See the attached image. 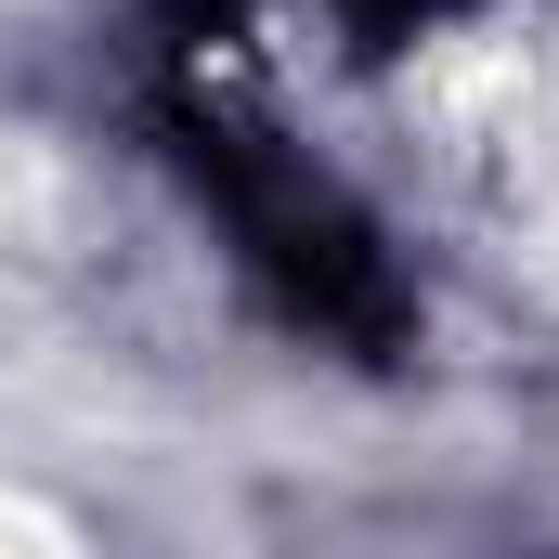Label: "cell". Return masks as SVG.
I'll return each instance as SVG.
<instances>
[{
    "label": "cell",
    "mask_w": 559,
    "mask_h": 559,
    "mask_svg": "<svg viewBox=\"0 0 559 559\" xmlns=\"http://www.w3.org/2000/svg\"><path fill=\"white\" fill-rule=\"evenodd\" d=\"M0 547H66V521H52V508H26V495H0Z\"/></svg>",
    "instance_id": "6da1fadb"
}]
</instances>
